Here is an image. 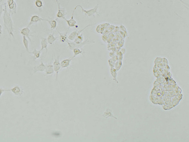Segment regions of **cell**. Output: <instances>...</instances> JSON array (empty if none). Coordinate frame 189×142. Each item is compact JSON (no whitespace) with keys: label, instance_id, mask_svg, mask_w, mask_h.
Here are the masks:
<instances>
[{"label":"cell","instance_id":"1","mask_svg":"<svg viewBox=\"0 0 189 142\" xmlns=\"http://www.w3.org/2000/svg\"><path fill=\"white\" fill-rule=\"evenodd\" d=\"M7 8L6 3H4V11H3V22L4 26L10 36H11L14 38V24L12 19L11 18V14L8 12Z\"/></svg>","mask_w":189,"mask_h":142},{"label":"cell","instance_id":"2","mask_svg":"<svg viewBox=\"0 0 189 142\" xmlns=\"http://www.w3.org/2000/svg\"><path fill=\"white\" fill-rule=\"evenodd\" d=\"M99 5L98 4L94 8L88 10L84 9L82 7V6L80 5H77V6H76L75 8H77L78 7H80L81 9L82 12L85 14V15L87 17H95V15L96 14H98V9L99 8Z\"/></svg>","mask_w":189,"mask_h":142},{"label":"cell","instance_id":"3","mask_svg":"<svg viewBox=\"0 0 189 142\" xmlns=\"http://www.w3.org/2000/svg\"><path fill=\"white\" fill-rule=\"evenodd\" d=\"M56 1L57 2L58 6V12L56 15V17L58 18H62L64 19L65 18L67 14L66 10L64 8H62L61 6V3L58 0H56Z\"/></svg>","mask_w":189,"mask_h":142},{"label":"cell","instance_id":"4","mask_svg":"<svg viewBox=\"0 0 189 142\" xmlns=\"http://www.w3.org/2000/svg\"><path fill=\"white\" fill-rule=\"evenodd\" d=\"M93 25H89L86 26L84 28L82 29H81V30H76L75 31H74L73 32L71 33V34L68 37V40H70V41H73L76 38V37L78 36L79 35H80V34H81L82 32H83V31H84L85 29L87 28L90 26H92Z\"/></svg>","mask_w":189,"mask_h":142},{"label":"cell","instance_id":"5","mask_svg":"<svg viewBox=\"0 0 189 142\" xmlns=\"http://www.w3.org/2000/svg\"><path fill=\"white\" fill-rule=\"evenodd\" d=\"M44 21L47 22L48 19L43 18L40 17V16L37 15H32L31 17L30 20L29 24L28 25L27 27L31 26V25H32L34 24L38 23L39 22H41L42 21Z\"/></svg>","mask_w":189,"mask_h":142},{"label":"cell","instance_id":"6","mask_svg":"<svg viewBox=\"0 0 189 142\" xmlns=\"http://www.w3.org/2000/svg\"><path fill=\"white\" fill-rule=\"evenodd\" d=\"M53 65V66H54V72H55L56 73V79L57 80V79H58V74H59L60 69H61V67H62L61 66L60 60H59V56L57 57V58L55 59Z\"/></svg>","mask_w":189,"mask_h":142},{"label":"cell","instance_id":"7","mask_svg":"<svg viewBox=\"0 0 189 142\" xmlns=\"http://www.w3.org/2000/svg\"><path fill=\"white\" fill-rule=\"evenodd\" d=\"M76 9L77 8L75 7L73 12H72V17L70 19H69V20L66 19V18L64 19L67 24L69 26V28H70V27H74L76 25H77V21L74 18V12H75Z\"/></svg>","mask_w":189,"mask_h":142},{"label":"cell","instance_id":"8","mask_svg":"<svg viewBox=\"0 0 189 142\" xmlns=\"http://www.w3.org/2000/svg\"><path fill=\"white\" fill-rule=\"evenodd\" d=\"M20 34H21L22 36H25L27 38L29 41H31V39L30 38L32 35L30 34L31 30L28 27H26L20 30Z\"/></svg>","mask_w":189,"mask_h":142},{"label":"cell","instance_id":"9","mask_svg":"<svg viewBox=\"0 0 189 142\" xmlns=\"http://www.w3.org/2000/svg\"><path fill=\"white\" fill-rule=\"evenodd\" d=\"M10 92H12L16 96H20L23 94V91L19 86H15L13 88L10 89Z\"/></svg>","mask_w":189,"mask_h":142},{"label":"cell","instance_id":"10","mask_svg":"<svg viewBox=\"0 0 189 142\" xmlns=\"http://www.w3.org/2000/svg\"><path fill=\"white\" fill-rule=\"evenodd\" d=\"M69 28H68L67 31H66V32H64V33H61L57 29L58 32L59 33V38L60 39V41L61 42H67L68 41V39L67 34L68 33V32H69Z\"/></svg>","mask_w":189,"mask_h":142},{"label":"cell","instance_id":"11","mask_svg":"<svg viewBox=\"0 0 189 142\" xmlns=\"http://www.w3.org/2000/svg\"><path fill=\"white\" fill-rule=\"evenodd\" d=\"M46 68V66L44 63L41 62L38 66L35 67L34 68V72L35 73L37 72H43L45 71Z\"/></svg>","mask_w":189,"mask_h":142},{"label":"cell","instance_id":"12","mask_svg":"<svg viewBox=\"0 0 189 142\" xmlns=\"http://www.w3.org/2000/svg\"><path fill=\"white\" fill-rule=\"evenodd\" d=\"M40 39H41L40 44H41V48L40 49V50L42 52L44 49H45L46 50V52H47L48 51V44L47 38L44 37H41Z\"/></svg>","mask_w":189,"mask_h":142},{"label":"cell","instance_id":"13","mask_svg":"<svg viewBox=\"0 0 189 142\" xmlns=\"http://www.w3.org/2000/svg\"><path fill=\"white\" fill-rule=\"evenodd\" d=\"M74 58V57L73 56L72 58L63 60L61 62H60L62 68H67L70 65L71 61Z\"/></svg>","mask_w":189,"mask_h":142},{"label":"cell","instance_id":"14","mask_svg":"<svg viewBox=\"0 0 189 142\" xmlns=\"http://www.w3.org/2000/svg\"><path fill=\"white\" fill-rule=\"evenodd\" d=\"M58 38H59V37H55L54 33H51L48 36L47 40L48 43L49 44L52 45L54 43V42Z\"/></svg>","mask_w":189,"mask_h":142},{"label":"cell","instance_id":"15","mask_svg":"<svg viewBox=\"0 0 189 142\" xmlns=\"http://www.w3.org/2000/svg\"><path fill=\"white\" fill-rule=\"evenodd\" d=\"M45 71L47 75H51L54 73V70L53 65H48L46 66Z\"/></svg>","mask_w":189,"mask_h":142},{"label":"cell","instance_id":"16","mask_svg":"<svg viewBox=\"0 0 189 142\" xmlns=\"http://www.w3.org/2000/svg\"><path fill=\"white\" fill-rule=\"evenodd\" d=\"M23 44L27 52H28L29 53H30V52L29 51V40L25 36H23Z\"/></svg>","mask_w":189,"mask_h":142},{"label":"cell","instance_id":"17","mask_svg":"<svg viewBox=\"0 0 189 142\" xmlns=\"http://www.w3.org/2000/svg\"><path fill=\"white\" fill-rule=\"evenodd\" d=\"M84 40V37L82 34H81L77 36L76 38L74 40V42L76 44H80L83 42Z\"/></svg>","mask_w":189,"mask_h":142},{"label":"cell","instance_id":"18","mask_svg":"<svg viewBox=\"0 0 189 142\" xmlns=\"http://www.w3.org/2000/svg\"><path fill=\"white\" fill-rule=\"evenodd\" d=\"M47 22H48L50 25L51 28L52 29H55L57 28V22L54 19H51V20H48Z\"/></svg>","mask_w":189,"mask_h":142},{"label":"cell","instance_id":"19","mask_svg":"<svg viewBox=\"0 0 189 142\" xmlns=\"http://www.w3.org/2000/svg\"><path fill=\"white\" fill-rule=\"evenodd\" d=\"M41 52L40 50H38L35 48L32 52H30V54H32V55H34V57L36 59H38L40 58Z\"/></svg>","mask_w":189,"mask_h":142},{"label":"cell","instance_id":"20","mask_svg":"<svg viewBox=\"0 0 189 142\" xmlns=\"http://www.w3.org/2000/svg\"><path fill=\"white\" fill-rule=\"evenodd\" d=\"M35 3L36 7L38 8H40L43 7V3L42 0H36Z\"/></svg>","mask_w":189,"mask_h":142},{"label":"cell","instance_id":"21","mask_svg":"<svg viewBox=\"0 0 189 142\" xmlns=\"http://www.w3.org/2000/svg\"><path fill=\"white\" fill-rule=\"evenodd\" d=\"M73 52L74 53V57H75L77 55H80L82 53V51L78 48H75L73 49Z\"/></svg>","mask_w":189,"mask_h":142},{"label":"cell","instance_id":"22","mask_svg":"<svg viewBox=\"0 0 189 142\" xmlns=\"http://www.w3.org/2000/svg\"><path fill=\"white\" fill-rule=\"evenodd\" d=\"M111 73L113 78L116 79L117 76V73L116 69L114 68V67H111Z\"/></svg>","mask_w":189,"mask_h":142},{"label":"cell","instance_id":"23","mask_svg":"<svg viewBox=\"0 0 189 142\" xmlns=\"http://www.w3.org/2000/svg\"><path fill=\"white\" fill-rule=\"evenodd\" d=\"M115 69L116 70H118L120 69L121 67L122 66V62L121 61H117V63H116L114 65Z\"/></svg>","mask_w":189,"mask_h":142},{"label":"cell","instance_id":"24","mask_svg":"<svg viewBox=\"0 0 189 142\" xmlns=\"http://www.w3.org/2000/svg\"><path fill=\"white\" fill-rule=\"evenodd\" d=\"M3 5H4L1 4V3H0V18L1 17L2 15L3 14L4 11V8H3Z\"/></svg>","mask_w":189,"mask_h":142},{"label":"cell","instance_id":"25","mask_svg":"<svg viewBox=\"0 0 189 142\" xmlns=\"http://www.w3.org/2000/svg\"><path fill=\"white\" fill-rule=\"evenodd\" d=\"M119 28H120V29L122 30V32H125V33L126 35H127V30H126V29L125 27V26H123V25H122V26H120Z\"/></svg>","mask_w":189,"mask_h":142},{"label":"cell","instance_id":"26","mask_svg":"<svg viewBox=\"0 0 189 142\" xmlns=\"http://www.w3.org/2000/svg\"><path fill=\"white\" fill-rule=\"evenodd\" d=\"M5 92H10V89H4L2 88H0V97L1 96L2 93Z\"/></svg>","mask_w":189,"mask_h":142},{"label":"cell","instance_id":"27","mask_svg":"<svg viewBox=\"0 0 189 142\" xmlns=\"http://www.w3.org/2000/svg\"><path fill=\"white\" fill-rule=\"evenodd\" d=\"M14 2H15L14 0H7V3L8 6L13 4L14 3Z\"/></svg>","mask_w":189,"mask_h":142},{"label":"cell","instance_id":"28","mask_svg":"<svg viewBox=\"0 0 189 142\" xmlns=\"http://www.w3.org/2000/svg\"><path fill=\"white\" fill-rule=\"evenodd\" d=\"M2 34V26L0 24V36H1Z\"/></svg>","mask_w":189,"mask_h":142},{"label":"cell","instance_id":"29","mask_svg":"<svg viewBox=\"0 0 189 142\" xmlns=\"http://www.w3.org/2000/svg\"><path fill=\"white\" fill-rule=\"evenodd\" d=\"M3 0H0V3H1L2 1H3Z\"/></svg>","mask_w":189,"mask_h":142}]
</instances>
